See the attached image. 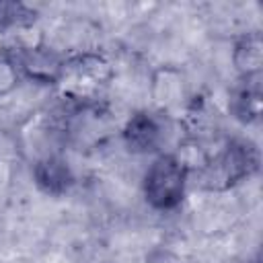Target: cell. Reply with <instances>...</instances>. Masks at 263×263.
<instances>
[{"label": "cell", "mask_w": 263, "mask_h": 263, "mask_svg": "<svg viewBox=\"0 0 263 263\" xmlns=\"http://www.w3.org/2000/svg\"><path fill=\"white\" fill-rule=\"evenodd\" d=\"M259 168V150L251 140H226L212 156L193 173L195 183L205 191H226Z\"/></svg>", "instance_id": "obj_1"}, {"label": "cell", "mask_w": 263, "mask_h": 263, "mask_svg": "<svg viewBox=\"0 0 263 263\" xmlns=\"http://www.w3.org/2000/svg\"><path fill=\"white\" fill-rule=\"evenodd\" d=\"M189 179H191V168L179 154L173 152L156 154L142 179V191L146 203L158 212H171L179 208L185 197Z\"/></svg>", "instance_id": "obj_2"}, {"label": "cell", "mask_w": 263, "mask_h": 263, "mask_svg": "<svg viewBox=\"0 0 263 263\" xmlns=\"http://www.w3.org/2000/svg\"><path fill=\"white\" fill-rule=\"evenodd\" d=\"M111 78V66L105 55L97 51H80L76 55H66V66L60 78L64 95L78 103H88L97 99L99 90Z\"/></svg>", "instance_id": "obj_3"}, {"label": "cell", "mask_w": 263, "mask_h": 263, "mask_svg": "<svg viewBox=\"0 0 263 263\" xmlns=\"http://www.w3.org/2000/svg\"><path fill=\"white\" fill-rule=\"evenodd\" d=\"M16 49V47H14ZM16 60L23 78L39 84H58L66 66V55L49 43H35L16 49Z\"/></svg>", "instance_id": "obj_4"}, {"label": "cell", "mask_w": 263, "mask_h": 263, "mask_svg": "<svg viewBox=\"0 0 263 263\" xmlns=\"http://www.w3.org/2000/svg\"><path fill=\"white\" fill-rule=\"evenodd\" d=\"M164 140V125L158 115L150 111L134 113L123 125V142L136 154L158 152Z\"/></svg>", "instance_id": "obj_5"}, {"label": "cell", "mask_w": 263, "mask_h": 263, "mask_svg": "<svg viewBox=\"0 0 263 263\" xmlns=\"http://www.w3.org/2000/svg\"><path fill=\"white\" fill-rule=\"evenodd\" d=\"M33 179L37 187L47 195H64L74 185V173L70 164L58 154L39 158L33 164Z\"/></svg>", "instance_id": "obj_6"}, {"label": "cell", "mask_w": 263, "mask_h": 263, "mask_svg": "<svg viewBox=\"0 0 263 263\" xmlns=\"http://www.w3.org/2000/svg\"><path fill=\"white\" fill-rule=\"evenodd\" d=\"M230 111L242 123H253L261 115V74L240 78L230 97Z\"/></svg>", "instance_id": "obj_7"}, {"label": "cell", "mask_w": 263, "mask_h": 263, "mask_svg": "<svg viewBox=\"0 0 263 263\" xmlns=\"http://www.w3.org/2000/svg\"><path fill=\"white\" fill-rule=\"evenodd\" d=\"M232 62H234V68L240 72V78H245V76H259L261 74L263 43H261L259 31L245 33L234 43Z\"/></svg>", "instance_id": "obj_8"}, {"label": "cell", "mask_w": 263, "mask_h": 263, "mask_svg": "<svg viewBox=\"0 0 263 263\" xmlns=\"http://www.w3.org/2000/svg\"><path fill=\"white\" fill-rule=\"evenodd\" d=\"M37 18V12L23 4V2H8L0 0V33L8 31L12 27H25L31 25Z\"/></svg>", "instance_id": "obj_9"}, {"label": "cell", "mask_w": 263, "mask_h": 263, "mask_svg": "<svg viewBox=\"0 0 263 263\" xmlns=\"http://www.w3.org/2000/svg\"><path fill=\"white\" fill-rule=\"evenodd\" d=\"M21 78H23V74L18 68L16 49L0 47V97L10 95L18 86Z\"/></svg>", "instance_id": "obj_10"}]
</instances>
